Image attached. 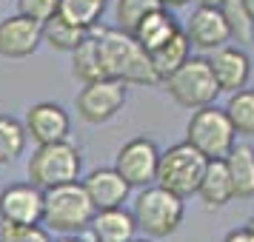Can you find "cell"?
<instances>
[{
	"label": "cell",
	"instance_id": "cell-1",
	"mask_svg": "<svg viewBox=\"0 0 254 242\" xmlns=\"http://www.w3.org/2000/svg\"><path fill=\"white\" fill-rule=\"evenodd\" d=\"M92 35L100 48V63H103L106 77L137 83V86H160V77L151 69L149 51L134 40V35H128L123 29H106V26L100 29L94 26Z\"/></svg>",
	"mask_w": 254,
	"mask_h": 242
},
{
	"label": "cell",
	"instance_id": "cell-2",
	"mask_svg": "<svg viewBox=\"0 0 254 242\" xmlns=\"http://www.w3.org/2000/svg\"><path fill=\"white\" fill-rule=\"evenodd\" d=\"M94 208L89 191L83 188V183H63L55 188L43 191V225L49 231H58V234H83L92 225Z\"/></svg>",
	"mask_w": 254,
	"mask_h": 242
},
{
	"label": "cell",
	"instance_id": "cell-3",
	"mask_svg": "<svg viewBox=\"0 0 254 242\" xmlns=\"http://www.w3.org/2000/svg\"><path fill=\"white\" fill-rule=\"evenodd\" d=\"M134 222L137 228L151 237V240H163V237H172L174 231L180 228L186 214L183 196L172 194L169 188L163 185H146L134 199Z\"/></svg>",
	"mask_w": 254,
	"mask_h": 242
},
{
	"label": "cell",
	"instance_id": "cell-4",
	"mask_svg": "<svg viewBox=\"0 0 254 242\" xmlns=\"http://www.w3.org/2000/svg\"><path fill=\"white\" fill-rule=\"evenodd\" d=\"M206 165H208V157H203V154L186 140V143H177L172 148L160 151L157 180H154V183L186 199V196L197 194V185H200L203 174H206Z\"/></svg>",
	"mask_w": 254,
	"mask_h": 242
},
{
	"label": "cell",
	"instance_id": "cell-5",
	"mask_svg": "<svg viewBox=\"0 0 254 242\" xmlns=\"http://www.w3.org/2000/svg\"><path fill=\"white\" fill-rule=\"evenodd\" d=\"M80 151L74 148L66 140L58 143H43L37 145V151L29 157L26 171H29V183H35L37 188H55L63 183H74L80 177Z\"/></svg>",
	"mask_w": 254,
	"mask_h": 242
},
{
	"label": "cell",
	"instance_id": "cell-6",
	"mask_svg": "<svg viewBox=\"0 0 254 242\" xmlns=\"http://www.w3.org/2000/svg\"><path fill=\"white\" fill-rule=\"evenodd\" d=\"M186 140L194 145L203 157L208 160H223L234 143H237V131L231 126L226 108H217V105H203V108H194V114L186 126Z\"/></svg>",
	"mask_w": 254,
	"mask_h": 242
},
{
	"label": "cell",
	"instance_id": "cell-7",
	"mask_svg": "<svg viewBox=\"0 0 254 242\" xmlns=\"http://www.w3.org/2000/svg\"><path fill=\"white\" fill-rule=\"evenodd\" d=\"M163 86L183 108L211 105L220 94V86L214 80V71H211L208 57H189L180 69L172 71L163 80Z\"/></svg>",
	"mask_w": 254,
	"mask_h": 242
},
{
	"label": "cell",
	"instance_id": "cell-8",
	"mask_svg": "<svg viewBox=\"0 0 254 242\" xmlns=\"http://www.w3.org/2000/svg\"><path fill=\"white\" fill-rule=\"evenodd\" d=\"M74 103H77V114L86 123L100 126V123L112 120L123 108V103H126V83L115 80V77L83 83V89H80Z\"/></svg>",
	"mask_w": 254,
	"mask_h": 242
},
{
	"label": "cell",
	"instance_id": "cell-9",
	"mask_svg": "<svg viewBox=\"0 0 254 242\" xmlns=\"http://www.w3.org/2000/svg\"><path fill=\"white\" fill-rule=\"evenodd\" d=\"M157 162H160V148L154 145V140L134 137L117 151L115 168L131 188H146L157 180Z\"/></svg>",
	"mask_w": 254,
	"mask_h": 242
},
{
	"label": "cell",
	"instance_id": "cell-10",
	"mask_svg": "<svg viewBox=\"0 0 254 242\" xmlns=\"http://www.w3.org/2000/svg\"><path fill=\"white\" fill-rule=\"evenodd\" d=\"M0 219L17 225L43 222V188L35 183H14L0 191Z\"/></svg>",
	"mask_w": 254,
	"mask_h": 242
},
{
	"label": "cell",
	"instance_id": "cell-11",
	"mask_svg": "<svg viewBox=\"0 0 254 242\" xmlns=\"http://www.w3.org/2000/svg\"><path fill=\"white\" fill-rule=\"evenodd\" d=\"M43 43V23L26 14H12L0 23V54L9 60H23L35 54Z\"/></svg>",
	"mask_w": 254,
	"mask_h": 242
},
{
	"label": "cell",
	"instance_id": "cell-12",
	"mask_svg": "<svg viewBox=\"0 0 254 242\" xmlns=\"http://www.w3.org/2000/svg\"><path fill=\"white\" fill-rule=\"evenodd\" d=\"M186 37L200 51H214V48L226 46L231 40V32L223 9H200L197 6L186 23Z\"/></svg>",
	"mask_w": 254,
	"mask_h": 242
},
{
	"label": "cell",
	"instance_id": "cell-13",
	"mask_svg": "<svg viewBox=\"0 0 254 242\" xmlns=\"http://www.w3.org/2000/svg\"><path fill=\"white\" fill-rule=\"evenodd\" d=\"M211 71H214V80H217L220 92H240L246 89V83L252 77V60L249 54L237 46H220L211 51Z\"/></svg>",
	"mask_w": 254,
	"mask_h": 242
},
{
	"label": "cell",
	"instance_id": "cell-14",
	"mask_svg": "<svg viewBox=\"0 0 254 242\" xmlns=\"http://www.w3.org/2000/svg\"><path fill=\"white\" fill-rule=\"evenodd\" d=\"M26 134L35 140L37 145L43 143H58L69 137L71 120L58 103H37L26 111Z\"/></svg>",
	"mask_w": 254,
	"mask_h": 242
},
{
	"label": "cell",
	"instance_id": "cell-15",
	"mask_svg": "<svg viewBox=\"0 0 254 242\" xmlns=\"http://www.w3.org/2000/svg\"><path fill=\"white\" fill-rule=\"evenodd\" d=\"M83 188L89 191L92 202L97 211H106V208H117L126 202L131 185L117 174V168H94L86 180H83Z\"/></svg>",
	"mask_w": 254,
	"mask_h": 242
},
{
	"label": "cell",
	"instance_id": "cell-16",
	"mask_svg": "<svg viewBox=\"0 0 254 242\" xmlns=\"http://www.w3.org/2000/svg\"><path fill=\"white\" fill-rule=\"evenodd\" d=\"M89 231H92L94 242H131L134 234H137V222H134L131 211L117 205V208L97 211Z\"/></svg>",
	"mask_w": 254,
	"mask_h": 242
},
{
	"label": "cell",
	"instance_id": "cell-17",
	"mask_svg": "<svg viewBox=\"0 0 254 242\" xmlns=\"http://www.w3.org/2000/svg\"><path fill=\"white\" fill-rule=\"evenodd\" d=\"M177 32H180L177 17H174L166 6H160V9H154V12L146 14V17L134 26V32H131V35H134V40H137L146 51H154L157 46L169 43Z\"/></svg>",
	"mask_w": 254,
	"mask_h": 242
},
{
	"label": "cell",
	"instance_id": "cell-18",
	"mask_svg": "<svg viewBox=\"0 0 254 242\" xmlns=\"http://www.w3.org/2000/svg\"><path fill=\"white\" fill-rule=\"evenodd\" d=\"M197 196L203 199L206 208H223L234 199V185H231L226 160H208L206 174L197 185Z\"/></svg>",
	"mask_w": 254,
	"mask_h": 242
},
{
	"label": "cell",
	"instance_id": "cell-19",
	"mask_svg": "<svg viewBox=\"0 0 254 242\" xmlns=\"http://www.w3.org/2000/svg\"><path fill=\"white\" fill-rule=\"evenodd\" d=\"M226 168H229L231 185H234V196L249 199L254 196V148L252 145H237L223 157Z\"/></svg>",
	"mask_w": 254,
	"mask_h": 242
},
{
	"label": "cell",
	"instance_id": "cell-20",
	"mask_svg": "<svg viewBox=\"0 0 254 242\" xmlns=\"http://www.w3.org/2000/svg\"><path fill=\"white\" fill-rule=\"evenodd\" d=\"M189 57H191V43H189V37H186L183 29H180L169 43H163V46H157L154 51H149L151 69H154V74L160 77V83L166 80L172 71L180 69Z\"/></svg>",
	"mask_w": 254,
	"mask_h": 242
},
{
	"label": "cell",
	"instance_id": "cell-21",
	"mask_svg": "<svg viewBox=\"0 0 254 242\" xmlns=\"http://www.w3.org/2000/svg\"><path fill=\"white\" fill-rule=\"evenodd\" d=\"M71 66H74V77L83 83L92 80H103V63H100V48H97V40H94L92 29L86 32L77 46L71 48Z\"/></svg>",
	"mask_w": 254,
	"mask_h": 242
},
{
	"label": "cell",
	"instance_id": "cell-22",
	"mask_svg": "<svg viewBox=\"0 0 254 242\" xmlns=\"http://www.w3.org/2000/svg\"><path fill=\"white\" fill-rule=\"evenodd\" d=\"M106 0H60L58 3V14L63 20H69L77 29H94L103 17Z\"/></svg>",
	"mask_w": 254,
	"mask_h": 242
},
{
	"label": "cell",
	"instance_id": "cell-23",
	"mask_svg": "<svg viewBox=\"0 0 254 242\" xmlns=\"http://www.w3.org/2000/svg\"><path fill=\"white\" fill-rule=\"evenodd\" d=\"M26 126L20 120H14L12 114H0V165L14 162L26 148Z\"/></svg>",
	"mask_w": 254,
	"mask_h": 242
},
{
	"label": "cell",
	"instance_id": "cell-24",
	"mask_svg": "<svg viewBox=\"0 0 254 242\" xmlns=\"http://www.w3.org/2000/svg\"><path fill=\"white\" fill-rule=\"evenodd\" d=\"M226 114H229L231 126H234L237 134L252 137L254 134V89L231 92L229 103H226Z\"/></svg>",
	"mask_w": 254,
	"mask_h": 242
},
{
	"label": "cell",
	"instance_id": "cell-25",
	"mask_svg": "<svg viewBox=\"0 0 254 242\" xmlns=\"http://www.w3.org/2000/svg\"><path fill=\"white\" fill-rule=\"evenodd\" d=\"M83 37H86V29L71 26L69 20H63L60 14L49 17L46 23H43V40H46L52 48H58V51H71Z\"/></svg>",
	"mask_w": 254,
	"mask_h": 242
},
{
	"label": "cell",
	"instance_id": "cell-26",
	"mask_svg": "<svg viewBox=\"0 0 254 242\" xmlns=\"http://www.w3.org/2000/svg\"><path fill=\"white\" fill-rule=\"evenodd\" d=\"M154 9H160V0H117V6H115L117 26L131 35L134 26H137L149 12H154Z\"/></svg>",
	"mask_w": 254,
	"mask_h": 242
},
{
	"label": "cell",
	"instance_id": "cell-27",
	"mask_svg": "<svg viewBox=\"0 0 254 242\" xmlns=\"http://www.w3.org/2000/svg\"><path fill=\"white\" fill-rule=\"evenodd\" d=\"M223 14H226V23H229L231 40H237V43H252V37H254V20L246 14V9H243V0H226Z\"/></svg>",
	"mask_w": 254,
	"mask_h": 242
},
{
	"label": "cell",
	"instance_id": "cell-28",
	"mask_svg": "<svg viewBox=\"0 0 254 242\" xmlns=\"http://www.w3.org/2000/svg\"><path fill=\"white\" fill-rule=\"evenodd\" d=\"M0 242H52L49 228L40 225H17V222H3L0 219Z\"/></svg>",
	"mask_w": 254,
	"mask_h": 242
},
{
	"label": "cell",
	"instance_id": "cell-29",
	"mask_svg": "<svg viewBox=\"0 0 254 242\" xmlns=\"http://www.w3.org/2000/svg\"><path fill=\"white\" fill-rule=\"evenodd\" d=\"M60 0H17V14H26L37 23H46L49 17L58 14Z\"/></svg>",
	"mask_w": 254,
	"mask_h": 242
},
{
	"label": "cell",
	"instance_id": "cell-30",
	"mask_svg": "<svg viewBox=\"0 0 254 242\" xmlns=\"http://www.w3.org/2000/svg\"><path fill=\"white\" fill-rule=\"evenodd\" d=\"M223 242H254V234L249 228H237V231H231Z\"/></svg>",
	"mask_w": 254,
	"mask_h": 242
},
{
	"label": "cell",
	"instance_id": "cell-31",
	"mask_svg": "<svg viewBox=\"0 0 254 242\" xmlns=\"http://www.w3.org/2000/svg\"><path fill=\"white\" fill-rule=\"evenodd\" d=\"M200 9H223L226 6V0H194Z\"/></svg>",
	"mask_w": 254,
	"mask_h": 242
},
{
	"label": "cell",
	"instance_id": "cell-32",
	"mask_svg": "<svg viewBox=\"0 0 254 242\" xmlns=\"http://www.w3.org/2000/svg\"><path fill=\"white\" fill-rule=\"evenodd\" d=\"M189 0H160V6H166V9H183Z\"/></svg>",
	"mask_w": 254,
	"mask_h": 242
},
{
	"label": "cell",
	"instance_id": "cell-33",
	"mask_svg": "<svg viewBox=\"0 0 254 242\" xmlns=\"http://www.w3.org/2000/svg\"><path fill=\"white\" fill-rule=\"evenodd\" d=\"M243 9H246V14L254 20V0H243Z\"/></svg>",
	"mask_w": 254,
	"mask_h": 242
},
{
	"label": "cell",
	"instance_id": "cell-34",
	"mask_svg": "<svg viewBox=\"0 0 254 242\" xmlns=\"http://www.w3.org/2000/svg\"><path fill=\"white\" fill-rule=\"evenodd\" d=\"M58 242H83V240H77V234H66V237L58 240Z\"/></svg>",
	"mask_w": 254,
	"mask_h": 242
},
{
	"label": "cell",
	"instance_id": "cell-35",
	"mask_svg": "<svg viewBox=\"0 0 254 242\" xmlns=\"http://www.w3.org/2000/svg\"><path fill=\"white\" fill-rule=\"evenodd\" d=\"M246 228H249V231H252V234H254V217L249 219V225H246Z\"/></svg>",
	"mask_w": 254,
	"mask_h": 242
},
{
	"label": "cell",
	"instance_id": "cell-36",
	"mask_svg": "<svg viewBox=\"0 0 254 242\" xmlns=\"http://www.w3.org/2000/svg\"><path fill=\"white\" fill-rule=\"evenodd\" d=\"M131 242H151V240H131Z\"/></svg>",
	"mask_w": 254,
	"mask_h": 242
}]
</instances>
